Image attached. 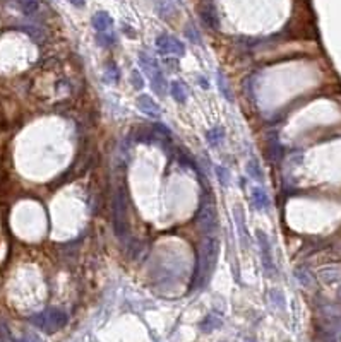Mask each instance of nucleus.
Here are the masks:
<instances>
[{
    "mask_svg": "<svg viewBox=\"0 0 341 342\" xmlns=\"http://www.w3.org/2000/svg\"><path fill=\"white\" fill-rule=\"evenodd\" d=\"M170 96L177 103H185L187 98H189V89L180 80H172L170 82Z\"/></svg>",
    "mask_w": 341,
    "mask_h": 342,
    "instance_id": "1a4fd4ad",
    "label": "nucleus"
},
{
    "mask_svg": "<svg viewBox=\"0 0 341 342\" xmlns=\"http://www.w3.org/2000/svg\"><path fill=\"white\" fill-rule=\"evenodd\" d=\"M197 223H199L201 229L206 235H214V231L218 229V218H216V210H214L213 204L209 202H203L199 207V212H197Z\"/></svg>",
    "mask_w": 341,
    "mask_h": 342,
    "instance_id": "39448f33",
    "label": "nucleus"
},
{
    "mask_svg": "<svg viewBox=\"0 0 341 342\" xmlns=\"http://www.w3.org/2000/svg\"><path fill=\"white\" fill-rule=\"evenodd\" d=\"M214 171H216L218 180H219V183H221L223 187L230 185V171H228L226 168H223V166H216V168H214Z\"/></svg>",
    "mask_w": 341,
    "mask_h": 342,
    "instance_id": "4be33fe9",
    "label": "nucleus"
},
{
    "mask_svg": "<svg viewBox=\"0 0 341 342\" xmlns=\"http://www.w3.org/2000/svg\"><path fill=\"white\" fill-rule=\"evenodd\" d=\"M252 202H254L255 209H259V210H268L269 205H271V200H269L268 193L264 192V188H261V187L252 188Z\"/></svg>",
    "mask_w": 341,
    "mask_h": 342,
    "instance_id": "9d476101",
    "label": "nucleus"
},
{
    "mask_svg": "<svg viewBox=\"0 0 341 342\" xmlns=\"http://www.w3.org/2000/svg\"><path fill=\"white\" fill-rule=\"evenodd\" d=\"M216 77H218V88H219V91H221L223 96H225V100H228V101H233L232 89H230V86H228V80H226V77L221 74V70H218V72H216Z\"/></svg>",
    "mask_w": 341,
    "mask_h": 342,
    "instance_id": "a211bd4d",
    "label": "nucleus"
},
{
    "mask_svg": "<svg viewBox=\"0 0 341 342\" xmlns=\"http://www.w3.org/2000/svg\"><path fill=\"white\" fill-rule=\"evenodd\" d=\"M221 325H223V318L219 317L218 313H209L208 317H206L204 320L199 323V328L203 332H206V334H208V332L218 330V328L221 327Z\"/></svg>",
    "mask_w": 341,
    "mask_h": 342,
    "instance_id": "9b49d317",
    "label": "nucleus"
},
{
    "mask_svg": "<svg viewBox=\"0 0 341 342\" xmlns=\"http://www.w3.org/2000/svg\"><path fill=\"white\" fill-rule=\"evenodd\" d=\"M22 31H26V33H28L33 39H36V41H40V39L43 38V31L34 28V26H22Z\"/></svg>",
    "mask_w": 341,
    "mask_h": 342,
    "instance_id": "a878e982",
    "label": "nucleus"
},
{
    "mask_svg": "<svg viewBox=\"0 0 341 342\" xmlns=\"http://www.w3.org/2000/svg\"><path fill=\"white\" fill-rule=\"evenodd\" d=\"M98 43L101 47H110V45L115 43V34H110L108 31L106 33H98Z\"/></svg>",
    "mask_w": 341,
    "mask_h": 342,
    "instance_id": "393cba45",
    "label": "nucleus"
},
{
    "mask_svg": "<svg viewBox=\"0 0 341 342\" xmlns=\"http://www.w3.org/2000/svg\"><path fill=\"white\" fill-rule=\"evenodd\" d=\"M218 259V240L213 235L206 236L203 245H201L199 256L196 262L194 281H192V289H199L206 284V281L211 277V272L214 269Z\"/></svg>",
    "mask_w": 341,
    "mask_h": 342,
    "instance_id": "f257e3e1",
    "label": "nucleus"
},
{
    "mask_svg": "<svg viewBox=\"0 0 341 342\" xmlns=\"http://www.w3.org/2000/svg\"><path fill=\"white\" fill-rule=\"evenodd\" d=\"M105 79L108 80V82H119V79H120V70H119V67H117L115 64H110V65H108V69H106Z\"/></svg>",
    "mask_w": 341,
    "mask_h": 342,
    "instance_id": "5701e85b",
    "label": "nucleus"
},
{
    "mask_svg": "<svg viewBox=\"0 0 341 342\" xmlns=\"http://www.w3.org/2000/svg\"><path fill=\"white\" fill-rule=\"evenodd\" d=\"M269 152H271V157L275 161L281 159V156H283V149H281L278 139H269Z\"/></svg>",
    "mask_w": 341,
    "mask_h": 342,
    "instance_id": "aec40b11",
    "label": "nucleus"
},
{
    "mask_svg": "<svg viewBox=\"0 0 341 342\" xmlns=\"http://www.w3.org/2000/svg\"><path fill=\"white\" fill-rule=\"evenodd\" d=\"M185 38H189L192 43H197V45L203 43V41H201L199 31L196 29V26H194V24H187V26H185Z\"/></svg>",
    "mask_w": 341,
    "mask_h": 342,
    "instance_id": "412c9836",
    "label": "nucleus"
},
{
    "mask_svg": "<svg viewBox=\"0 0 341 342\" xmlns=\"http://www.w3.org/2000/svg\"><path fill=\"white\" fill-rule=\"evenodd\" d=\"M233 214H235V223H237V229H239V236L242 240V245L247 246V228H245L244 212H242L240 207H235V209H233Z\"/></svg>",
    "mask_w": 341,
    "mask_h": 342,
    "instance_id": "4468645a",
    "label": "nucleus"
},
{
    "mask_svg": "<svg viewBox=\"0 0 341 342\" xmlns=\"http://www.w3.org/2000/svg\"><path fill=\"white\" fill-rule=\"evenodd\" d=\"M255 236H257L259 246H261L264 276L275 277L276 276V267H275V262H273V251H271V243H269V238L262 229H257V231H255Z\"/></svg>",
    "mask_w": 341,
    "mask_h": 342,
    "instance_id": "20e7f679",
    "label": "nucleus"
},
{
    "mask_svg": "<svg viewBox=\"0 0 341 342\" xmlns=\"http://www.w3.org/2000/svg\"><path fill=\"white\" fill-rule=\"evenodd\" d=\"M91 22H93V28H95L98 33H106V31H110V28L113 26V19H111V16L105 11L96 12V14L93 16Z\"/></svg>",
    "mask_w": 341,
    "mask_h": 342,
    "instance_id": "6e6552de",
    "label": "nucleus"
},
{
    "mask_svg": "<svg viewBox=\"0 0 341 342\" xmlns=\"http://www.w3.org/2000/svg\"><path fill=\"white\" fill-rule=\"evenodd\" d=\"M247 173H249L250 178L257 180V182H262V180H264L262 169H261V166H259V163L255 159H250L249 163H247Z\"/></svg>",
    "mask_w": 341,
    "mask_h": 342,
    "instance_id": "6ab92c4d",
    "label": "nucleus"
},
{
    "mask_svg": "<svg viewBox=\"0 0 341 342\" xmlns=\"http://www.w3.org/2000/svg\"><path fill=\"white\" fill-rule=\"evenodd\" d=\"M250 342H254V340H250Z\"/></svg>",
    "mask_w": 341,
    "mask_h": 342,
    "instance_id": "c756f323",
    "label": "nucleus"
},
{
    "mask_svg": "<svg viewBox=\"0 0 341 342\" xmlns=\"http://www.w3.org/2000/svg\"><path fill=\"white\" fill-rule=\"evenodd\" d=\"M156 48H158L160 53L163 55H183L185 53V45H183L180 39L173 38L170 34H160L156 38Z\"/></svg>",
    "mask_w": 341,
    "mask_h": 342,
    "instance_id": "423d86ee",
    "label": "nucleus"
},
{
    "mask_svg": "<svg viewBox=\"0 0 341 342\" xmlns=\"http://www.w3.org/2000/svg\"><path fill=\"white\" fill-rule=\"evenodd\" d=\"M201 17H203V21L206 22L211 28L216 29L218 28V16H216V11H214L213 4H203L201 6Z\"/></svg>",
    "mask_w": 341,
    "mask_h": 342,
    "instance_id": "f8f14e48",
    "label": "nucleus"
},
{
    "mask_svg": "<svg viewBox=\"0 0 341 342\" xmlns=\"http://www.w3.org/2000/svg\"><path fill=\"white\" fill-rule=\"evenodd\" d=\"M131 84L134 86V89L136 91H141L142 88H144V80H142V75L139 70H132L131 72Z\"/></svg>",
    "mask_w": 341,
    "mask_h": 342,
    "instance_id": "b1692460",
    "label": "nucleus"
},
{
    "mask_svg": "<svg viewBox=\"0 0 341 342\" xmlns=\"http://www.w3.org/2000/svg\"><path fill=\"white\" fill-rule=\"evenodd\" d=\"M14 2L26 16L34 14V12L40 9V0H14Z\"/></svg>",
    "mask_w": 341,
    "mask_h": 342,
    "instance_id": "f3484780",
    "label": "nucleus"
},
{
    "mask_svg": "<svg viewBox=\"0 0 341 342\" xmlns=\"http://www.w3.org/2000/svg\"><path fill=\"white\" fill-rule=\"evenodd\" d=\"M295 277H297L300 284L305 286V287L314 286V277H312V274L307 267H297V271H295Z\"/></svg>",
    "mask_w": 341,
    "mask_h": 342,
    "instance_id": "dca6fc26",
    "label": "nucleus"
},
{
    "mask_svg": "<svg viewBox=\"0 0 341 342\" xmlns=\"http://www.w3.org/2000/svg\"><path fill=\"white\" fill-rule=\"evenodd\" d=\"M319 279L324 284H334L341 281V271L338 267H322L319 271Z\"/></svg>",
    "mask_w": 341,
    "mask_h": 342,
    "instance_id": "ddd939ff",
    "label": "nucleus"
},
{
    "mask_svg": "<svg viewBox=\"0 0 341 342\" xmlns=\"http://www.w3.org/2000/svg\"><path fill=\"white\" fill-rule=\"evenodd\" d=\"M223 139H225V130L221 127H214V129L208 130V134H206V141H208L211 147H216Z\"/></svg>",
    "mask_w": 341,
    "mask_h": 342,
    "instance_id": "2eb2a0df",
    "label": "nucleus"
},
{
    "mask_svg": "<svg viewBox=\"0 0 341 342\" xmlns=\"http://www.w3.org/2000/svg\"><path fill=\"white\" fill-rule=\"evenodd\" d=\"M113 226L117 236L122 241H127L129 238V224H127V195L124 188H119L115 193L113 202Z\"/></svg>",
    "mask_w": 341,
    "mask_h": 342,
    "instance_id": "f03ea898",
    "label": "nucleus"
},
{
    "mask_svg": "<svg viewBox=\"0 0 341 342\" xmlns=\"http://www.w3.org/2000/svg\"><path fill=\"white\" fill-rule=\"evenodd\" d=\"M29 322L45 332H55L67 323V315L58 308H48L42 313L29 317Z\"/></svg>",
    "mask_w": 341,
    "mask_h": 342,
    "instance_id": "7ed1b4c3",
    "label": "nucleus"
},
{
    "mask_svg": "<svg viewBox=\"0 0 341 342\" xmlns=\"http://www.w3.org/2000/svg\"><path fill=\"white\" fill-rule=\"evenodd\" d=\"M19 342H43V340L40 339V337H38L36 334H26Z\"/></svg>",
    "mask_w": 341,
    "mask_h": 342,
    "instance_id": "bb28decb",
    "label": "nucleus"
},
{
    "mask_svg": "<svg viewBox=\"0 0 341 342\" xmlns=\"http://www.w3.org/2000/svg\"><path fill=\"white\" fill-rule=\"evenodd\" d=\"M137 110L141 111V113H144L146 116L155 118V120H160V116H161L160 105L153 100L151 96H147V94H141V96L137 98Z\"/></svg>",
    "mask_w": 341,
    "mask_h": 342,
    "instance_id": "0eeeda50",
    "label": "nucleus"
},
{
    "mask_svg": "<svg viewBox=\"0 0 341 342\" xmlns=\"http://www.w3.org/2000/svg\"><path fill=\"white\" fill-rule=\"evenodd\" d=\"M72 6H75V7H83L84 6V0H69Z\"/></svg>",
    "mask_w": 341,
    "mask_h": 342,
    "instance_id": "cd10ccee",
    "label": "nucleus"
},
{
    "mask_svg": "<svg viewBox=\"0 0 341 342\" xmlns=\"http://www.w3.org/2000/svg\"><path fill=\"white\" fill-rule=\"evenodd\" d=\"M338 296H339V298H341V287H339V289H338Z\"/></svg>",
    "mask_w": 341,
    "mask_h": 342,
    "instance_id": "c85d7f7f",
    "label": "nucleus"
}]
</instances>
